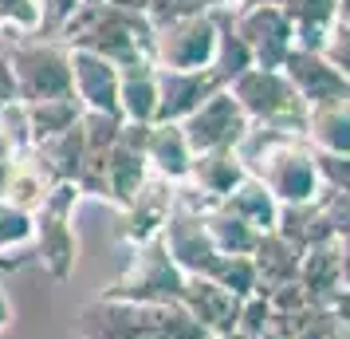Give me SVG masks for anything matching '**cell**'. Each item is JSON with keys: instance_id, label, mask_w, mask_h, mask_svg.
<instances>
[{"instance_id": "6da1fadb", "label": "cell", "mask_w": 350, "mask_h": 339, "mask_svg": "<svg viewBox=\"0 0 350 339\" xmlns=\"http://www.w3.org/2000/svg\"><path fill=\"white\" fill-rule=\"evenodd\" d=\"M244 170L260 178L271 190L280 205H307L323 194V174H319V154L307 146L303 134L252 127L237 146Z\"/></svg>"}, {"instance_id": "7a4b0ae2", "label": "cell", "mask_w": 350, "mask_h": 339, "mask_svg": "<svg viewBox=\"0 0 350 339\" xmlns=\"http://www.w3.org/2000/svg\"><path fill=\"white\" fill-rule=\"evenodd\" d=\"M75 331L83 339H213L181 304H134L111 296L83 304Z\"/></svg>"}, {"instance_id": "3957f363", "label": "cell", "mask_w": 350, "mask_h": 339, "mask_svg": "<svg viewBox=\"0 0 350 339\" xmlns=\"http://www.w3.org/2000/svg\"><path fill=\"white\" fill-rule=\"evenodd\" d=\"M67 48H83L95 51L103 60H111L114 67H130L150 60V40H154V28L142 12H122L114 4H83L75 16L67 20L59 36Z\"/></svg>"}, {"instance_id": "277c9868", "label": "cell", "mask_w": 350, "mask_h": 339, "mask_svg": "<svg viewBox=\"0 0 350 339\" xmlns=\"http://www.w3.org/2000/svg\"><path fill=\"white\" fill-rule=\"evenodd\" d=\"M8 67L16 83V103L71 99V48L55 36H16L8 44Z\"/></svg>"}, {"instance_id": "5b68a950", "label": "cell", "mask_w": 350, "mask_h": 339, "mask_svg": "<svg viewBox=\"0 0 350 339\" xmlns=\"http://www.w3.org/2000/svg\"><path fill=\"white\" fill-rule=\"evenodd\" d=\"M228 91L252 127L284 130V134H303V127H307V103L295 95V87L287 83L284 71L248 67L240 79L228 83Z\"/></svg>"}, {"instance_id": "8992f818", "label": "cell", "mask_w": 350, "mask_h": 339, "mask_svg": "<svg viewBox=\"0 0 350 339\" xmlns=\"http://www.w3.org/2000/svg\"><path fill=\"white\" fill-rule=\"evenodd\" d=\"M83 190L75 181H64L55 186L44 205L32 213L36 217V241H32V253H36V264L51 276V280H67L79 264V237H75V205H79Z\"/></svg>"}, {"instance_id": "52a82bcc", "label": "cell", "mask_w": 350, "mask_h": 339, "mask_svg": "<svg viewBox=\"0 0 350 339\" xmlns=\"http://www.w3.org/2000/svg\"><path fill=\"white\" fill-rule=\"evenodd\" d=\"M181 292H185V273L174 264L170 249L158 237L130 249L126 268L103 288V296L134 300V304H181Z\"/></svg>"}, {"instance_id": "ba28073f", "label": "cell", "mask_w": 350, "mask_h": 339, "mask_svg": "<svg viewBox=\"0 0 350 339\" xmlns=\"http://www.w3.org/2000/svg\"><path fill=\"white\" fill-rule=\"evenodd\" d=\"M217 51V16H189V20H174L154 28L150 40V60L154 67H170V71H205L213 64Z\"/></svg>"}, {"instance_id": "9c48e42d", "label": "cell", "mask_w": 350, "mask_h": 339, "mask_svg": "<svg viewBox=\"0 0 350 339\" xmlns=\"http://www.w3.org/2000/svg\"><path fill=\"white\" fill-rule=\"evenodd\" d=\"M232 16L237 36L248 44L256 67H268V71H284L287 55L295 48V32H291V20L280 4H244Z\"/></svg>"}, {"instance_id": "30bf717a", "label": "cell", "mask_w": 350, "mask_h": 339, "mask_svg": "<svg viewBox=\"0 0 350 339\" xmlns=\"http://www.w3.org/2000/svg\"><path fill=\"white\" fill-rule=\"evenodd\" d=\"M181 130L189 138L193 154H213V150H237L244 142V134L252 130V123H248V114L240 111V103L232 99V91L221 87L217 95H208L181 123Z\"/></svg>"}, {"instance_id": "8fae6325", "label": "cell", "mask_w": 350, "mask_h": 339, "mask_svg": "<svg viewBox=\"0 0 350 339\" xmlns=\"http://www.w3.org/2000/svg\"><path fill=\"white\" fill-rule=\"evenodd\" d=\"M174 201H177V186L150 174L142 181V190L118 210V237H122V244L138 249L146 241H158L170 213H174Z\"/></svg>"}, {"instance_id": "7c38bea8", "label": "cell", "mask_w": 350, "mask_h": 339, "mask_svg": "<svg viewBox=\"0 0 350 339\" xmlns=\"http://www.w3.org/2000/svg\"><path fill=\"white\" fill-rule=\"evenodd\" d=\"M146 130L138 123H122L118 138L111 146L107 158V201L114 210H122L130 197L142 190V181L150 178V162H146Z\"/></svg>"}, {"instance_id": "4fadbf2b", "label": "cell", "mask_w": 350, "mask_h": 339, "mask_svg": "<svg viewBox=\"0 0 350 339\" xmlns=\"http://www.w3.org/2000/svg\"><path fill=\"white\" fill-rule=\"evenodd\" d=\"M71 95L79 99L83 111L95 114H118V67L95 51L71 48Z\"/></svg>"}, {"instance_id": "5bb4252c", "label": "cell", "mask_w": 350, "mask_h": 339, "mask_svg": "<svg viewBox=\"0 0 350 339\" xmlns=\"http://www.w3.org/2000/svg\"><path fill=\"white\" fill-rule=\"evenodd\" d=\"M287 83L295 87V95L307 103V107H319V103H338V99H350V83L327 64L323 51H299L291 48L284 64Z\"/></svg>"}, {"instance_id": "9a60e30c", "label": "cell", "mask_w": 350, "mask_h": 339, "mask_svg": "<svg viewBox=\"0 0 350 339\" xmlns=\"http://www.w3.org/2000/svg\"><path fill=\"white\" fill-rule=\"evenodd\" d=\"M83 170H79V186L87 197H103L107 201V158H111V146L122 130V118L114 114H95L83 111Z\"/></svg>"}, {"instance_id": "2e32d148", "label": "cell", "mask_w": 350, "mask_h": 339, "mask_svg": "<svg viewBox=\"0 0 350 339\" xmlns=\"http://www.w3.org/2000/svg\"><path fill=\"white\" fill-rule=\"evenodd\" d=\"M221 83L213 71H170L158 67V123H185L208 95H217Z\"/></svg>"}, {"instance_id": "e0dca14e", "label": "cell", "mask_w": 350, "mask_h": 339, "mask_svg": "<svg viewBox=\"0 0 350 339\" xmlns=\"http://www.w3.org/2000/svg\"><path fill=\"white\" fill-rule=\"evenodd\" d=\"M181 307L193 320L205 327L208 336H232L240 316V296L221 288L208 276H185V292H181Z\"/></svg>"}, {"instance_id": "ac0fdd59", "label": "cell", "mask_w": 350, "mask_h": 339, "mask_svg": "<svg viewBox=\"0 0 350 339\" xmlns=\"http://www.w3.org/2000/svg\"><path fill=\"white\" fill-rule=\"evenodd\" d=\"M146 162H150V174L165 178L170 186L189 181L193 170V150L181 123H154L146 130Z\"/></svg>"}, {"instance_id": "d6986e66", "label": "cell", "mask_w": 350, "mask_h": 339, "mask_svg": "<svg viewBox=\"0 0 350 339\" xmlns=\"http://www.w3.org/2000/svg\"><path fill=\"white\" fill-rule=\"evenodd\" d=\"M118 114H122V123H138V127L158 123V67H154V60L118 67Z\"/></svg>"}, {"instance_id": "ffe728a7", "label": "cell", "mask_w": 350, "mask_h": 339, "mask_svg": "<svg viewBox=\"0 0 350 339\" xmlns=\"http://www.w3.org/2000/svg\"><path fill=\"white\" fill-rule=\"evenodd\" d=\"M299 288H303V296H307V304H327L334 292L342 288L338 237L303 249V257H299Z\"/></svg>"}, {"instance_id": "44dd1931", "label": "cell", "mask_w": 350, "mask_h": 339, "mask_svg": "<svg viewBox=\"0 0 350 339\" xmlns=\"http://www.w3.org/2000/svg\"><path fill=\"white\" fill-rule=\"evenodd\" d=\"M299 257H303V249L284 241L280 233H264L260 244H256V253H252L256 292L260 296H271V292L284 288V284H295L299 280Z\"/></svg>"}, {"instance_id": "7402d4cb", "label": "cell", "mask_w": 350, "mask_h": 339, "mask_svg": "<svg viewBox=\"0 0 350 339\" xmlns=\"http://www.w3.org/2000/svg\"><path fill=\"white\" fill-rule=\"evenodd\" d=\"M303 138L315 154H350V99L307 107Z\"/></svg>"}, {"instance_id": "603a6c76", "label": "cell", "mask_w": 350, "mask_h": 339, "mask_svg": "<svg viewBox=\"0 0 350 339\" xmlns=\"http://www.w3.org/2000/svg\"><path fill=\"white\" fill-rule=\"evenodd\" d=\"M248 178L244 162L237 150H213V154H193V170H189V186L201 190L208 201H224L237 190L240 181Z\"/></svg>"}, {"instance_id": "cb8c5ba5", "label": "cell", "mask_w": 350, "mask_h": 339, "mask_svg": "<svg viewBox=\"0 0 350 339\" xmlns=\"http://www.w3.org/2000/svg\"><path fill=\"white\" fill-rule=\"evenodd\" d=\"M55 190L51 174L40 166L32 150H20L16 158L8 162V190H4V205H16V210L36 213L44 205V197Z\"/></svg>"}, {"instance_id": "d4e9b609", "label": "cell", "mask_w": 350, "mask_h": 339, "mask_svg": "<svg viewBox=\"0 0 350 339\" xmlns=\"http://www.w3.org/2000/svg\"><path fill=\"white\" fill-rule=\"evenodd\" d=\"M291 20V32H295V48L299 51H323L327 36L334 28L338 16V0H284L280 4Z\"/></svg>"}, {"instance_id": "484cf974", "label": "cell", "mask_w": 350, "mask_h": 339, "mask_svg": "<svg viewBox=\"0 0 350 339\" xmlns=\"http://www.w3.org/2000/svg\"><path fill=\"white\" fill-rule=\"evenodd\" d=\"M284 241H291L295 249H311L319 241H331L334 229L331 217L323 210V201H307V205H280V217H275V229Z\"/></svg>"}, {"instance_id": "4316f807", "label": "cell", "mask_w": 350, "mask_h": 339, "mask_svg": "<svg viewBox=\"0 0 350 339\" xmlns=\"http://www.w3.org/2000/svg\"><path fill=\"white\" fill-rule=\"evenodd\" d=\"M221 205L228 213H237L244 225H252L260 237H264V233H271V229H275V217H280V201H275L268 186H264L260 178H252V174L240 181V186L224 197Z\"/></svg>"}, {"instance_id": "83f0119b", "label": "cell", "mask_w": 350, "mask_h": 339, "mask_svg": "<svg viewBox=\"0 0 350 339\" xmlns=\"http://www.w3.org/2000/svg\"><path fill=\"white\" fill-rule=\"evenodd\" d=\"M32 154L40 158V166L51 174L55 186H64V181H79V170H83V127H71V130H64L59 138H48V142L32 146Z\"/></svg>"}, {"instance_id": "f1b7e54d", "label": "cell", "mask_w": 350, "mask_h": 339, "mask_svg": "<svg viewBox=\"0 0 350 339\" xmlns=\"http://www.w3.org/2000/svg\"><path fill=\"white\" fill-rule=\"evenodd\" d=\"M217 16V51H213V64H208V71H213V79L221 83V87H228L232 79H240L252 64V51H248V44L237 36V28H232V16L228 12H213Z\"/></svg>"}, {"instance_id": "f546056e", "label": "cell", "mask_w": 350, "mask_h": 339, "mask_svg": "<svg viewBox=\"0 0 350 339\" xmlns=\"http://www.w3.org/2000/svg\"><path fill=\"white\" fill-rule=\"evenodd\" d=\"M205 229L221 257H252L256 244H260V233L252 225H244L237 213H228L221 201H213L205 210Z\"/></svg>"}, {"instance_id": "4dcf8cb0", "label": "cell", "mask_w": 350, "mask_h": 339, "mask_svg": "<svg viewBox=\"0 0 350 339\" xmlns=\"http://www.w3.org/2000/svg\"><path fill=\"white\" fill-rule=\"evenodd\" d=\"M32 241H36V217L28 210L0 201V268H8V264L20 268L24 257H36Z\"/></svg>"}, {"instance_id": "1f68e13d", "label": "cell", "mask_w": 350, "mask_h": 339, "mask_svg": "<svg viewBox=\"0 0 350 339\" xmlns=\"http://www.w3.org/2000/svg\"><path fill=\"white\" fill-rule=\"evenodd\" d=\"M28 114V134H32V146L48 142V138H59L64 130L79 127L83 118V107L79 99H48V103H32V107H24Z\"/></svg>"}, {"instance_id": "d6a6232c", "label": "cell", "mask_w": 350, "mask_h": 339, "mask_svg": "<svg viewBox=\"0 0 350 339\" xmlns=\"http://www.w3.org/2000/svg\"><path fill=\"white\" fill-rule=\"evenodd\" d=\"M20 150H32L28 114H24V103H4L0 107V166L12 162Z\"/></svg>"}, {"instance_id": "836d02e7", "label": "cell", "mask_w": 350, "mask_h": 339, "mask_svg": "<svg viewBox=\"0 0 350 339\" xmlns=\"http://www.w3.org/2000/svg\"><path fill=\"white\" fill-rule=\"evenodd\" d=\"M0 32L40 36L44 32V0H0Z\"/></svg>"}, {"instance_id": "e575fe53", "label": "cell", "mask_w": 350, "mask_h": 339, "mask_svg": "<svg viewBox=\"0 0 350 339\" xmlns=\"http://www.w3.org/2000/svg\"><path fill=\"white\" fill-rule=\"evenodd\" d=\"M205 12H213L208 0H146V20H150V28L174 24V20H189V16H205Z\"/></svg>"}, {"instance_id": "d590c367", "label": "cell", "mask_w": 350, "mask_h": 339, "mask_svg": "<svg viewBox=\"0 0 350 339\" xmlns=\"http://www.w3.org/2000/svg\"><path fill=\"white\" fill-rule=\"evenodd\" d=\"M284 320H287V327H291V339H327L334 327H338L323 304H307L303 312L284 316Z\"/></svg>"}, {"instance_id": "8d00e7d4", "label": "cell", "mask_w": 350, "mask_h": 339, "mask_svg": "<svg viewBox=\"0 0 350 339\" xmlns=\"http://www.w3.org/2000/svg\"><path fill=\"white\" fill-rule=\"evenodd\" d=\"M268 323H271L268 296L252 292V296H244V300H240V316H237V336H240V339L264 336V331H268Z\"/></svg>"}, {"instance_id": "74e56055", "label": "cell", "mask_w": 350, "mask_h": 339, "mask_svg": "<svg viewBox=\"0 0 350 339\" xmlns=\"http://www.w3.org/2000/svg\"><path fill=\"white\" fill-rule=\"evenodd\" d=\"M319 201H323V210H327V217H331L334 237H347L350 233V194H342V190H327V186H323Z\"/></svg>"}, {"instance_id": "f35d334b", "label": "cell", "mask_w": 350, "mask_h": 339, "mask_svg": "<svg viewBox=\"0 0 350 339\" xmlns=\"http://www.w3.org/2000/svg\"><path fill=\"white\" fill-rule=\"evenodd\" d=\"M319 174L327 190L350 194V154H319Z\"/></svg>"}, {"instance_id": "ab89813d", "label": "cell", "mask_w": 350, "mask_h": 339, "mask_svg": "<svg viewBox=\"0 0 350 339\" xmlns=\"http://www.w3.org/2000/svg\"><path fill=\"white\" fill-rule=\"evenodd\" d=\"M323 55H327V64L342 75V79L350 83V32H342V28H331V36H327V44H323Z\"/></svg>"}, {"instance_id": "60d3db41", "label": "cell", "mask_w": 350, "mask_h": 339, "mask_svg": "<svg viewBox=\"0 0 350 339\" xmlns=\"http://www.w3.org/2000/svg\"><path fill=\"white\" fill-rule=\"evenodd\" d=\"M268 304H271V312H275V316H295V312H303V307H307V296H303L299 280H295V284H284V288L271 292Z\"/></svg>"}, {"instance_id": "b9f144b4", "label": "cell", "mask_w": 350, "mask_h": 339, "mask_svg": "<svg viewBox=\"0 0 350 339\" xmlns=\"http://www.w3.org/2000/svg\"><path fill=\"white\" fill-rule=\"evenodd\" d=\"M16 103V83H12V67H8V40H0V107Z\"/></svg>"}, {"instance_id": "7bdbcfd3", "label": "cell", "mask_w": 350, "mask_h": 339, "mask_svg": "<svg viewBox=\"0 0 350 339\" xmlns=\"http://www.w3.org/2000/svg\"><path fill=\"white\" fill-rule=\"evenodd\" d=\"M323 307L331 312V320L338 323V327H347V331H350V288H347V284L334 292V296H331V300H327Z\"/></svg>"}, {"instance_id": "ee69618b", "label": "cell", "mask_w": 350, "mask_h": 339, "mask_svg": "<svg viewBox=\"0 0 350 339\" xmlns=\"http://www.w3.org/2000/svg\"><path fill=\"white\" fill-rule=\"evenodd\" d=\"M12 320H16V312H12V300H8L4 284H0V331H4V327H12Z\"/></svg>"}, {"instance_id": "f6af8a7d", "label": "cell", "mask_w": 350, "mask_h": 339, "mask_svg": "<svg viewBox=\"0 0 350 339\" xmlns=\"http://www.w3.org/2000/svg\"><path fill=\"white\" fill-rule=\"evenodd\" d=\"M338 257H342V284L350 288V233L338 237Z\"/></svg>"}, {"instance_id": "bcb514c9", "label": "cell", "mask_w": 350, "mask_h": 339, "mask_svg": "<svg viewBox=\"0 0 350 339\" xmlns=\"http://www.w3.org/2000/svg\"><path fill=\"white\" fill-rule=\"evenodd\" d=\"M103 4H114V8H122V12H142L146 16V0H103Z\"/></svg>"}, {"instance_id": "7dc6e473", "label": "cell", "mask_w": 350, "mask_h": 339, "mask_svg": "<svg viewBox=\"0 0 350 339\" xmlns=\"http://www.w3.org/2000/svg\"><path fill=\"white\" fill-rule=\"evenodd\" d=\"M334 28L350 32V0H338V16H334Z\"/></svg>"}, {"instance_id": "c3c4849f", "label": "cell", "mask_w": 350, "mask_h": 339, "mask_svg": "<svg viewBox=\"0 0 350 339\" xmlns=\"http://www.w3.org/2000/svg\"><path fill=\"white\" fill-rule=\"evenodd\" d=\"M208 8H213V12H237L240 0H208Z\"/></svg>"}, {"instance_id": "681fc988", "label": "cell", "mask_w": 350, "mask_h": 339, "mask_svg": "<svg viewBox=\"0 0 350 339\" xmlns=\"http://www.w3.org/2000/svg\"><path fill=\"white\" fill-rule=\"evenodd\" d=\"M327 339H350V331H347V327H334V331H331Z\"/></svg>"}, {"instance_id": "f907efd6", "label": "cell", "mask_w": 350, "mask_h": 339, "mask_svg": "<svg viewBox=\"0 0 350 339\" xmlns=\"http://www.w3.org/2000/svg\"><path fill=\"white\" fill-rule=\"evenodd\" d=\"M244 4H284V0H240V8Z\"/></svg>"}, {"instance_id": "816d5d0a", "label": "cell", "mask_w": 350, "mask_h": 339, "mask_svg": "<svg viewBox=\"0 0 350 339\" xmlns=\"http://www.w3.org/2000/svg\"><path fill=\"white\" fill-rule=\"evenodd\" d=\"M213 339H240V336H237V331H232V336H213Z\"/></svg>"}, {"instance_id": "f5cc1de1", "label": "cell", "mask_w": 350, "mask_h": 339, "mask_svg": "<svg viewBox=\"0 0 350 339\" xmlns=\"http://www.w3.org/2000/svg\"><path fill=\"white\" fill-rule=\"evenodd\" d=\"M0 40H4V32H0Z\"/></svg>"}]
</instances>
